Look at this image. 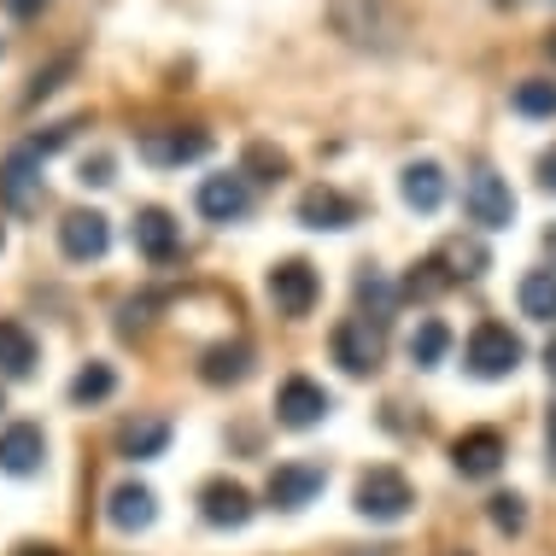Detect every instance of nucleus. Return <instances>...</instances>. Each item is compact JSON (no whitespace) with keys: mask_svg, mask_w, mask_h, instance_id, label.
<instances>
[{"mask_svg":"<svg viewBox=\"0 0 556 556\" xmlns=\"http://www.w3.org/2000/svg\"><path fill=\"white\" fill-rule=\"evenodd\" d=\"M328 18L352 48H369V53H393L399 36H404V18L393 0H328Z\"/></svg>","mask_w":556,"mask_h":556,"instance_id":"nucleus-1","label":"nucleus"},{"mask_svg":"<svg viewBox=\"0 0 556 556\" xmlns=\"http://www.w3.org/2000/svg\"><path fill=\"white\" fill-rule=\"evenodd\" d=\"M352 504H357V516H369V521H404L410 516V504H416V492H410V480H404L399 469H364L357 475V492H352Z\"/></svg>","mask_w":556,"mask_h":556,"instance_id":"nucleus-2","label":"nucleus"},{"mask_svg":"<svg viewBox=\"0 0 556 556\" xmlns=\"http://www.w3.org/2000/svg\"><path fill=\"white\" fill-rule=\"evenodd\" d=\"M521 357H528V345H521V334H509L504 323H480L469 334V369L480 381H509L521 369Z\"/></svg>","mask_w":556,"mask_h":556,"instance_id":"nucleus-3","label":"nucleus"},{"mask_svg":"<svg viewBox=\"0 0 556 556\" xmlns=\"http://www.w3.org/2000/svg\"><path fill=\"white\" fill-rule=\"evenodd\" d=\"M387 357V328L369 323V317H345L334 328V364L345 375H375Z\"/></svg>","mask_w":556,"mask_h":556,"instance_id":"nucleus-4","label":"nucleus"},{"mask_svg":"<svg viewBox=\"0 0 556 556\" xmlns=\"http://www.w3.org/2000/svg\"><path fill=\"white\" fill-rule=\"evenodd\" d=\"M328 410H334V399H328L323 381H311V375H288V381H281V393H276V422L281 428L311 433V428H323Z\"/></svg>","mask_w":556,"mask_h":556,"instance_id":"nucleus-5","label":"nucleus"},{"mask_svg":"<svg viewBox=\"0 0 556 556\" xmlns=\"http://www.w3.org/2000/svg\"><path fill=\"white\" fill-rule=\"evenodd\" d=\"M264 293H269V305H276L281 317H311V305H317L323 281H317V269H311L305 258H281L276 269H269Z\"/></svg>","mask_w":556,"mask_h":556,"instance_id":"nucleus-6","label":"nucleus"},{"mask_svg":"<svg viewBox=\"0 0 556 556\" xmlns=\"http://www.w3.org/2000/svg\"><path fill=\"white\" fill-rule=\"evenodd\" d=\"M463 205H469V217L480 229H509V223H516V193H509V182L492 170H475L469 182H463Z\"/></svg>","mask_w":556,"mask_h":556,"instance_id":"nucleus-7","label":"nucleus"},{"mask_svg":"<svg viewBox=\"0 0 556 556\" xmlns=\"http://www.w3.org/2000/svg\"><path fill=\"white\" fill-rule=\"evenodd\" d=\"M0 205L7 212H36L41 205V153L18 147V153L0 159Z\"/></svg>","mask_w":556,"mask_h":556,"instance_id":"nucleus-8","label":"nucleus"},{"mask_svg":"<svg viewBox=\"0 0 556 556\" xmlns=\"http://www.w3.org/2000/svg\"><path fill=\"white\" fill-rule=\"evenodd\" d=\"M112 247V223L100 212H65V223H59V252H65L71 264H94L106 258Z\"/></svg>","mask_w":556,"mask_h":556,"instance_id":"nucleus-9","label":"nucleus"},{"mask_svg":"<svg viewBox=\"0 0 556 556\" xmlns=\"http://www.w3.org/2000/svg\"><path fill=\"white\" fill-rule=\"evenodd\" d=\"M451 463H457L463 480H492V475L504 469V433H498V428H469V433H457Z\"/></svg>","mask_w":556,"mask_h":556,"instance_id":"nucleus-10","label":"nucleus"},{"mask_svg":"<svg viewBox=\"0 0 556 556\" xmlns=\"http://www.w3.org/2000/svg\"><path fill=\"white\" fill-rule=\"evenodd\" d=\"M323 463H281V469H269V486H264V498L276 504V509H305L311 498L323 492Z\"/></svg>","mask_w":556,"mask_h":556,"instance_id":"nucleus-11","label":"nucleus"},{"mask_svg":"<svg viewBox=\"0 0 556 556\" xmlns=\"http://www.w3.org/2000/svg\"><path fill=\"white\" fill-rule=\"evenodd\" d=\"M153 516H159L153 486H147V480H117L112 498H106V521H112V528L117 533H147V528H153Z\"/></svg>","mask_w":556,"mask_h":556,"instance_id":"nucleus-12","label":"nucleus"},{"mask_svg":"<svg viewBox=\"0 0 556 556\" xmlns=\"http://www.w3.org/2000/svg\"><path fill=\"white\" fill-rule=\"evenodd\" d=\"M252 509H258V504H252V492L240 486V480L217 475V480H205V486H200V516L212 521V528H247Z\"/></svg>","mask_w":556,"mask_h":556,"instance_id":"nucleus-13","label":"nucleus"},{"mask_svg":"<svg viewBox=\"0 0 556 556\" xmlns=\"http://www.w3.org/2000/svg\"><path fill=\"white\" fill-rule=\"evenodd\" d=\"M200 212L212 223H240L252 212V182L240 170H223V176H205L200 182Z\"/></svg>","mask_w":556,"mask_h":556,"instance_id":"nucleus-14","label":"nucleus"},{"mask_svg":"<svg viewBox=\"0 0 556 556\" xmlns=\"http://www.w3.org/2000/svg\"><path fill=\"white\" fill-rule=\"evenodd\" d=\"M252 364H258V352H252V340H217V345H205V357H200V381L205 387H240L252 375Z\"/></svg>","mask_w":556,"mask_h":556,"instance_id":"nucleus-15","label":"nucleus"},{"mask_svg":"<svg viewBox=\"0 0 556 556\" xmlns=\"http://www.w3.org/2000/svg\"><path fill=\"white\" fill-rule=\"evenodd\" d=\"M41 463H48V433H41L36 422H12L7 433H0V469L7 475H41Z\"/></svg>","mask_w":556,"mask_h":556,"instance_id":"nucleus-16","label":"nucleus"},{"mask_svg":"<svg viewBox=\"0 0 556 556\" xmlns=\"http://www.w3.org/2000/svg\"><path fill=\"white\" fill-rule=\"evenodd\" d=\"M212 153V135L205 129H147L141 135V159L147 164H193Z\"/></svg>","mask_w":556,"mask_h":556,"instance_id":"nucleus-17","label":"nucleus"},{"mask_svg":"<svg viewBox=\"0 0 556 556\" xmlns=\"http://www.w3.org/2000/svg\"><path fill=\"white\" fill-rule=\"evenodd\" d=\"M135 247H141V258L170 264L176 247H182V229H176V217L164 212V205H141V212H135Z\"/></svg>","mask_w":556,"mask_h":556,"instance_id":"nucleus-18","label":"nucleus"},{"mask_svg":"<svg viewBox=\"0 0 556 556\" xmlns=\"http://www.w3.org/2000/svg\"><path fill=\"white\" fill-rule=\"evenodd\" d=\"M299 223H305V229H352L357 223V205L345 200L340 188H305L299 193Z\"/></svg>","mask_w":556,"mask_h":556,"instance_id":"nucleus-19","label":"nucleus"},{"mask_svg":"<svg viewBox=\"0 0 556 556\" xmlns=\"http://www.w3.org/2000/svg\"><path fill=\"white\" fill-rule=\"evenodd\" d=\"M399 193H404V205L410 212H440L445 205V170L433 159H416V164H404V176H399Z\"/></svg>","mask_w":556,"mask_h":556,"instance_id":"nucleus-20","label":"nucleus"},{"mask_svg":"<svg viewBox=\"0 0 556 556\" xmlns=\"http://www.w3.org/2000/svg\"><path fill=\"white\" fill-rule=\"evenodd\" d=\"M41 364V345L24 323H0V381H29Z\"/></svg>","mask_w":556,"mask_h":556,"instance_id":"nucleus-21","label":"nucleus"},{"mask_svg":"<svg viewBox=\"0 0 556 556\" xmlns=\"http://www.w3.org/2000/svg\"><path fill=\"white\" fill-rule=\"evenodd\" d=\"M164 445H170V422H164V416H135V422L117 428V451H124L129 463L164 457Z\"/></svg>","mask_w":556,"mask_h":556,"instance_id":"nucleus-22","label":"nucleus"},{"mask_svg":"<svg viewBox=\"0 0 556 556\" xmlns=\"http://www.w3.org/2000/svg\"><path fill=\"white\" fill-rule=\"evenodd\" d=\"M440 269L451 281H480L492 269V252L480 247V240H469V235H451L445 247H440Z\"/></svg>","mask_w":556,"mask_h":556,"instance_id":"nucleus-23","label":"nucleus"},{"mask_svg":"<svg viewBox=\"0 0 556 556\" xmlns=\"http://www.w3.org/2000/svg\"><path fill=\"white\" fill-rule=\"evenodd\" d=\"M521 317L556 323V269H528L521 276Z\"/></svg>","mask_w":556,"mask_h":556,"instance_id":"nucleus-24","label":"nucleus"},{"mask_svg":"<svg viewBox=\"0 0 556 556\" xmlns=\"http://www.w3.org/2000/svg\"><path fill=\"white\" fill-rule=\"evenodd\" d=\"M445 352H451V328L440 317H422V323H416V334H410V364L416 369H440Z\"/></svg>","mask_w":556,"mask_h":556,"instance_id":"nucleus-25","label":"nucleus"},{"mask_svg":"<svg viewBox=\"0 0 556 556\" xmlns=\"http://www.w3.org/2000/svg\"><path fill=\"white\" fill-rule=\"evenodd\" d=\"M357 305L369 311V323L387 328V317H393V281H387L381 269H364V276H357Z\"/></svg>","mask_w":556,"mask_h":556,"instance_id":"nucleus-26","label":"nucleus"},{"mask_svg":"<svg viewBox=\"0 0 556 556\" xmlns=\"http://www.w3.org/2000/svg\"><path fill=\"white\" fill-rule=\"evenodd\" d=\"M240 176H247V182H281V176H288V153H281V147H269V141H252Z\"/></svg>","mask_w":556,"mask_h":556,"instance_id":"nucleus-27","label":"nucleus"},{"mask_svg":"<svg viewBox=\"0 0 556 556\" xmlns=\"http://www.w3.org/2000/svg\"><path fill=\"white\" fill-rule=\"evenodd\" d=\"M117 393V375H112V364H88L77 381H71V404H106Z\"/></svg>","mask_w":556,"mask_h":556,"instance_id":"nucleus-28","label":"nucleus"},{"mask_svg":"<svg viewBox=\"0 0 556 556\" xmlns=\"http://www.w3.org/2000/svg\"><path fill=\"white\" fill-rule=\"evenodd\" d=\"M509 106H516L521 117H556V83H521L516 94H509Z\"/></svg>","mask_w":556,"mask_h":556,"instance_id":"nucleus-29","label":"nucleus"},{"mask_svg":"<svg viewBox=\"0 0 556 556\" xmlns=\"http://www.w3.org/2000/svg\"><path fill=\"white\" fill-rule=\"evenodd\" d=\"M71 71H77V59H53L48 71H36V77H29V88H24V106H36V100H48V94H59V88H65V77Z\"/></svg>","mask_w":556,"mask_h":556,"instance_id":"nucleus-30","label":"nucleus"},{"mask_svg":"<svg viewBox=\"0 0 556 556\" xmlns=\"http://www.w3.org/2000/svg\"><path fill=\"white\" fill-rule=\"evenodd\" d=\"M486 516H492V528H498V533H521V528H528V504H521L516 492L486 498Z\"/></svg>","mask_w":556,"mask_h":556,"instance_id":"nucleus-31","label":"nucleus"},{"mask_svg":"<svg viewBox=\"0 0 556 556\" xmlns=\"http://www.w3.org/2000/svg\"><path fill=\"white\" fill-rule=\"evenodd\" d=\"M445 288H451V276L440 269V258L416 264L410 276H404V293H410V299H433V293H445Z\"/></svg>","mask_w":556,"mask_h":556,"instance_id":"nucleus-32","label":"nucleus"},{"mask_svg":"<svg viewBox=\"0 0 556 556\" xmlns=\"http://www.w3.org/2000/svg\"><path fill=\"white\" fill-rule=\"evenodd\" d=\"M77 129H83L77 117H71V124H53L48 135H36V141H29V153H41V159H48V153H59V147H65L71 135H77Z\"/></svg>","mask_w":556,"mask_h":556,"instance_id":"nucleus-33","label":"nucleus"},{"mask_svg":"<svg viewBox=\"0 0 556 556\" xmlns=\"http://www.w3.org/2000/svg\"><path fill=\"white\" fill-rule=\"evenodd\" d=\"M83 182L106 188V182H112V159H88V164H83Z\"/></svg>","mask_w":556,"mask_h":556,"instance_id":"nucleus-34","label":"nucleus"},{"mask_svg":"<svg viewBox=\"0 0 556 556\" xmlns=\"http://www.w3.org/2000/svg\"><path fill=\"white\" fill-rule=\"evenodd\" d=\"M0 7H7V12H12V18H36V12H41V7H48V0H0Z\"/></svg>","mask_w":556,"mask_h":556,"instance_id":"nucleus-35","label":"nucleus"},{"mask_svg":"<svg viewBox=\"0 0 556 556\" xmlns=\"http://www.w3.org/2000/svg\"><path fill=\"white\" fill-rule=\"evenodd\" d=\"M539 182H545V188L556 193V147H551V153H545V159H539Z\"/></svg>","mask_w":556,"mask_h":556,"instance_id":"nucleus-36","label":"nucleus"},{"mask_svg":"<svg viewBox=\"0 0 556 556\" xmlns=\"http://www.w3.org/2000/svg\"><path fill=\"white\" fill-rule=\"evenodd\" d=\"M545 445H551V475H556V410H551V422H545Z\"/></svg>","mask_w":556,"mask_h":556,"instance_id":"nucleus-37","label":"nucleus"},{"mask_svg":"<svg viewBox=\"0 0 556 556\" xmlns=\"http://www.w3.org/2000/svg\"><path fill=\"white\" fill-rule=\"evenodd\" d=\"M545 369H551V381H556V334H551V345H545Z\"/></svg>","mask_w":556,"mask_h":556,"instance_id":"nucleus-38","label":"nucleus"},{"mask_svg":"<svg viewBox=\"0 0 556 556\" xmlns=\"http://www.w3.org/2000/svg\"><path fill=\"white\" fill-rule=\"evenodd\" d=\"M545 258L556 264V223H551V229H545Z\"/></svg>","mask_w":556,"mask_h":556,"instance_id":"nucleus-39","label":"nucleus"},{"mask_svg":"<svg viewBox=\"0 0 556 556\" xmlns=\"http://www.w3.org/2000/svg\"><path fill=\"white\" fill-rule=\"evenodd\" d=\"M18 556H59V551H53V545H24Z\"/></svg>","mask_w":556,"mask_h":556,"instance_id":"nucleus-40","label":"nucleus"},{"mask_svg":"<svg viewBox=\"0 0 556 556\" xmlns=\"http://www.w3.org/2000/svg\"><path fill=\"white\" fill-rule=\"evenodd\" d=\"M545 53H551V59H556V29H551V41H545Z\"/></svg>","mask_w":556,"mask_h":556,"instance_id":"nucleus-41","label":"nucleus"},{"mask_svg":"<svg viewBox=\"0 0 556 556\" xmlns=\"http://www.w3.org/2000/svg\"><path fill=\"white\" fill-rule=\"evenodd\" d=\"M0 247H7V229H0Z\"/></svg>","mask_w":556,"mask_h":556,"instance_id":"nucleus-42","label":"nucleus"}]
</instances>
